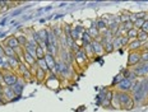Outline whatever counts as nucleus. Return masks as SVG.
I'll list each match as a JSON object with an SVG mask.
<instances>
[{"instance_id":"e433bc0d","label":"nucleus","mask_w":148,"mask_h":112,"mask_svg":"<svg viewBox=\"0 0 148 112\" xmlns=\"http://www.w3.org/2000/svg\"><path fill=\"white\" fill-rule=\"evenodd\" d=\"M140 31H143V32L148 33V20H146V22H144V23H143V26H142Z\"/></svg>"},{"instance_id":"f03ea898","label":"nucleus","mask_w":148,"mask_h":112,"mask_svg":"<svg viewBox=\"0 0 148 112\" xmlns=\"http://www.w3.org/2000/svg\"><path fill=\"white\" fill-rule=\"evenodd\" d=\"M15 73H17L21 78H23V79L26 80L27 83H33V82H36L35 78H33V74L31 73L29 68L27 66V65L24 64L23 61L19 64V66H18V69H17V71H15Z\"/></svg>"},{"instance_id":"ddd939ff","label":"nucleus","mask_w":148,"mask_h":112,"mask_svg":"<svg viewBox=\"0 0 148 112\" xmlns=\"http://www.w3.org/2000/svg\"><path fill=\"white\" fill-rule=\"evenodd\" d=\"M45 60H46V64L49 66V70L50 73H54L55 70V66H56V61H58V56L50 54V52H46L45 55Z\"/></svg>"},{"instance_id":"79ce46f5","label":"nucleus","mask_w":148,"mask_h":112,"mask_svg":"<svg viewBox=\"0 0 148 112\" xmlns=\"http://www.w3.org/2000/svg\"><path fill=\"white\" fill-rule=\"evenodd\" d=\"M3 56H5L4 55V48H3V45L0 43V57H3Z\"/></svg>"},{"instance_id":"c9c22d12","label":"nucleus","mask_w":148,"mask_h":112,"mask_svg":"<svg viewBox=\"0 0 148 112\" xmlns=\"http://www.w3.org/2000/svg\"><path fill=\"white\" fill-rule=\"evenodd\" d=\"M144 22H146L144 19H137V20H135V23H134V28H137V29H140Z\"/></svg>"},{"instance_id":"393cba45","label":"nucleus","mask_w":148,"mask_h":112,"mask_svg":"<svg viewBox=\"0 0 148 112\" xmlns=\"http://www.w3.org/2000/svg\"><path fill=\"white\" fill-rule=\"evenodd\" d=\"M124 79V73H123V70H120L118 74H116L115 76H114V79H112V82H111V85L110 87H112V88H115L118 84L121 82V80Z\"/></svg>"},{"instance_id":"2eb2a0df","label":"nucleus","mask_w":148,"mask_h":112,"mask_svg":"<svg viewBox=\"0 0 148 112\" xmlns=\"http://www.w3.org/2000/svg\"><path fill=\"white\" fill-rule=\"evenodd\" d=\"M84 27L82 26H74L72 27V32H70V37L74 40V41H79L81 40L82 35L84 33Z\"/></svg>"},{"instance_id":"f257e3e1","label":"nucleus","mask_w":148,"mask_h":112,"mask_svg":"<svg viewBox=\"0 0 148 112\" xmlns=\"http://www.w3.org/2000/svg\"><path fill=\"white\" fill-rule=\"evenodd\" d=\"M132 97H133L135 104H143L148 98V79H137L134 82V85L130 92Z\"/></svg>"},{"instance_id":"1a4fd4ad","label":"nucleus","mask_w":148,"mask_h":112,"mask_svg":"<svg viewBox=\"0 0 148 112\" xmlns=\"http://www.w3.org/2000/svg\"><path fill=\"white\" fill-rule=\"evenodd\" d=\"M3 46H8V47H10V48H13L14 51L17 50L18 47H21L19 46V42H18V40H17V37H15L14 35H12V36H8V37H5L4 40H3V42H0Z\"/></svg>"},{"instance_id":"c85d7f7f","label":"nucleus","mask_w":148,"mask_h":112,"mask_svg":"<svg viewBox=\"0 0 148 112\" xmlns=\"http://www.w3.org/2000/svg\"><path fill=\"white\" fill-rule=\"evenodd\" d=\"M83 50H84V52H86V55H87V57L89 59V61L93 60L95 54H93V50H92V46L88 45V46H86V47H83Z\"/></svg>"},{"instance_id":"4468645a","label":"nucleus","mask_w":148,"mask_h":112,"mask_svg":"<svg viewBox=\"0 0 148 112\" xmlns=\"http://www.w3.org/2000/svg\"><path fill=\"white\" fill-rule=\"evenodd\" d=\"M3 96H4V98L7 99L8 102H13V101H17V99H19V97H17L15 96V93L13 92V89H12V87H4V89H3Z\"/></svg>"},{"instance_id":"6e6552de","label":"nucleus","mask_w":148,"mask_h":112,"mask_svg":"<svg viewBox=\"0 0 148 112\" xmlns=\"http://www.w3.org/2000/svg\"><path fill=\"white\" fill-rule=\"evenodd\" d=\"M138 64H140V51L129 52L128 61H126V68H134Z\"/></svg>"},{"instance_id":"9d476101","label":"nucleus","mask_w":148,"mask_h":112,"mask_svg":"<svg viewBox=\"0 0 148 112\" xmlns=\"http://www.w3.org/2000/svg\"><path fill=\"white\" fill-rule=\"evenodd\" d=\"M26 84H27L26 80H24L23 78L19 76V79L17 80V83L12 85V89H13V92L15 93V96H17V97H21V96H22V93H23V91H24V87H26Z\"/></svg>"},{"instance_id":"473e14b6","label":"nucleus","mask_w":148,"mask_h":112,"mask_svg":"<svg viewBox=\"0 0 148 112\" xmlns=\"http://www.w3.org/2000/svg\"><path fill=\"white\" fill-rule=\"evenodd\" d=\"M135 106H137V104H135L134 99H133V98H132V99H130V101H129V102H128V103H126V106H125V107H124V108H123V110H125V111H130V110H133V108L135 107Z\"/></svg>"},{"instance_id":"f704fd0d","label":"nucleus","mask_w":148,"mask_h":112,"mask_svg":"<svg viewBox=\"0 0 148 112\" xmlns=\"http://www.w3.org/2000/svg\"><path fill=\"white\" fill-rule=\"evenodd\" d=\"M121 26L125 28V31H126V32H128V31H130V29H133V28H134V24L132 23L130 20H129V22H126V23H123Z\"/></svg>"},{"instance_id":"c756f323","label":"nucleus","mask_w":148,"mask_h":112,"mask_svg":"<svg viewBox=\"0 0 148 112\" xmlns=\"http://www.w3.org/2000/svg\"><path fill=\"white\" fill-rule=\"evenodd\" d=\"M138 31H139V29H137V28H133V29L128 31V33H126V37H128L129 41H133V40H137Z\"/></svg>"},{"instance_id":"7c9ffc66","label":"nucleus","mask_w":148,"mask_h":112,"mask_svg":"<svg viewBox=\"0 0 148 112\" xmlns=\"http://www.w3.org/2000/svg\"><path fill=\"white\" fill-rule=\"evenodd\" d=\"M3 48H4L5 57H14V56H17V54H15V51H14L13 48L8 47V46H3Z\"/></svg>"},{"instance_id":"b1692460","label":"nucleus","mask_w":148,"mask_h":112,"mask_svg":"<svg viewBox=\"0 0 148 112\" xmlns=\"http://www.w3.org/2000/svg\"><path fill=\"white\" fill-rule=\"evenodd\" d=\"M111 108L121 110V107H120V102H119V94L115 89H114V94H112V98H111Z\"/></svg>"},{"instance_id":"2f4dec72","label":"nucleus","mask_w":148,"mask_h":112,"mask_svg":"<svg viewBox=\"0 0 148 112\" xmlns=\"http://www.w3.org/2000/svg\"><path fill=\"white\" fill-rule=\"evenodd\" d=\"M137 40L139 42H147L148 41V33H146V32H143V31H138V36H137Z\"/></svg>"},{"instance_id":"7ed1b4c3","label":"nucleus","mask_w":148,"mask_h":112,"mask_svg":"<svg viewBox=\"0 0 148 112\" xmlns=\"http://www.w3.org/2000/svg\"><path fill=\"white\" fill-rule=\"evenodd\" d=\"M89 63H91V61H89V59L87 57V55H86L83 48L78 50V51L74 54V64H77V66H79L81 69H84Z\"/></svg>"},{"instance_id":"a19ab883","label":"nucleus","mask_w":148,"mask_h":112,"mask_svg":"<svg viewBox=\"0 0 148 112\" xmlns=\"http://www.w3.org/2000/svg\"><path fill=\"white\" fill-rule=\"evenodd\" d=\"M5 63V56H3V57H0V70H1L3 68V64Z\"/></svg>"},{"instance_id":"72a5a7b5","label":"nucleus","mask_w":148,"mask_h":112,"mask_svg":"<svg viewBox=\"0 0 148 112\" xmlns=\"http://www.w3.org/2000/svg\"><path fill=\"white\" fill-rule=\"evenodd\" d=\"M140 63H148V51H140Z\"/></svg>"},{"instance_id":"ea45409f","label":"nucleus","mask_w":148,"mask_h":112,"mask_svg":"<svg viewBox=\"0 0 148 112\" xmlns=\"http://www.w3.org/2000/svg\"><path fill=\"white\" fill-rule=\"evenodd\" d=\"M7 103H8V101L4 98V96L0 94V104H7Z\"/></svg>"},{"instance_id":"aec40b11","label":"nucleus","mask_w":148,"mask_h":112,"mask_svg":"<svg viewBox=\"0 0 148 112\" xmlns=\"http://www.w3.org/2000/svg\"><path fill=\"white\" fill-rule=\"evenodd\" d=\"M86 32L89 35V37H91L92 40H97L98 37H100V32H98V29L96 28V24H95V22L92 23V26H89L87 29H86Z\"/></svg>"},{"instance_id":"bb28decb","label":"nucleus","mask_w":148,"mask_h":112,"mask_svg":"<svg viewBox=\"0 0 148 112\" xmlns=\"http://www.w3.org/2000/svg\"><path fill=\"white\" fill-rule=\"evenodd\" d=\"M119 18H120V23H126V22H129V19H130V12L125 10L123 12V13L119 14Z\"/></svg>"},{"instance_id":"20e7f679","label":"nucleus","mask_w":148,"mask_h":112,"mask_svg":"<svg viewBox=\"0 0 148 112\" xmlns=\"http://www.w3.org/2000/svg\"><path fill=\"white\" fill-rule=\"evenodd\" d=\"M45 85L47 87V88L55 89V91H56V89H59V87H61V79L56 75V74L49 73L47 78H46V80H45Z\"/></svg>"},{"instance_id":"f8f14e48","label":"nucleus","mask_w":148,"mask_h":112,"mask_svg":"<svg viewBox=\"0 0 148 112\" xmlns=\"http://www.w3.org/2000/svg\"><path fill=\"white\" fill-rule=\"evenodd\" d=\"M91 46H92V50H93L95 56H97V57H102V56L105 55L103 45L98 41V40H93V41L91 42Z\"/></svg>"},{"instance_id":"a211bd4d","label":"nucleus","mask_w":148,"mask_h":112,"mask_svg":"<svg viewBox=\"0 0 148 112\" xmlns=\"http://www.w3.org/2000/svg\"><path fill=\"white\" fill-rule=\"evenodd\" d=\"M36 61H37V59L35 57V56H32L31 54H28L27 51L23 52V63L26 64L28 68H32L33 65H36Z\"/></svg>"},{"instance_id":"9b49d317","label":"nucleus","mask_w":148,"mask_h":112,"mask_svg":"<svg viewBox=\"0 0 148 112\" xmlns=\"http://www.w3.org/2000/svg\"><path fill=\"white\" fill-rule=\"evenodd\" d=\"M128 43H129L128 37H114V38H112V45H114L115 51H116V50L126 48Z\"/></svg>"},{"instance_id":"37998d69","label":"nucleus","mask_w":148,"mask_h":112,"mask_svg":"<svg viewBox=\"0 0 148 112\" xmlns=\"http://www.w3.org/2000/svg\"><path fill=\"white\" fill-rule=\"evenodd\" d=\"M3 89H4V85L0 83V94H3Z\"/></svg>"},{"instance_id":"58836bf2","label":"nucleus","mask_w":148,"mask_h":112,"mask_svg":"<svg viewBox=\"0 0 148 112\" xmlns=\"http://www.w3.org/2000/svg\"><path fill=\"white\" fill-rule=\"evenodd\" d=\"M132 22V23H135V20H137V15H135V13H130V19H129Z\"/></svg>"},{"instance_id":"39448f33","label":"nucleus","mask_w":148,"mask_h":112,"mask_svg":"<svg viewBox=\"0 0 148 112\" xmlns=\"http://www.w3.org/2000/svg\"><path fill=\"white\" fill-rule=\"evenodd\" d=\"M18 79H19V75H18L15 71H13V70L3 71V80H4V85L12 87L13 84L17 83Z\"/></svg>"},{"instance_id":"4c0bfd02","label":"nucleus","mask_w":148,"mask_h":112,"mask_svg":"<svg viewBox=\"0 0 148 112\" xmlns=\"http://www.w3.org/2000/svg\"><path fill=\"white\" fill-rule=\"evenodd\" d=\"M140 51H148V41L147 42H143L142 43V47H140Z\"/></svg>"},{"instance_id":"412c9836","label":"nucleus","mask_w":148,"mask_h":112,"mask_svg":"<svg viewBox=\"0 0 148 112\" xmlns=\"http://www.w3.org/2000/svg\"><path fill=\"white\" fill-rule=\"evenodd\" d=\"M5 59H7V61L9 63V65H10V68H12V70L13 71H17L19 64L22 63V60H21L18 56H14V57H5Z\"/></svg>"},{"instance_id":"cd10ccee","label":"nucleus","mask_w":148,"mask_h":112,"mask_svg":"<svg viewBox=\"0 0 148 112\" xmlns=\"http://www.w3.org/2000/svg\"><path fill=\"white\" fill-rule=\"evenodd\" d=\"M45 55H46V50L44 47H41V46H37V47H36V59H37V60L44 59Z\"/></svg>"},{"instance_id":"5701e85b","label":"nucleus","mask_w":148,"mask_h":112,"mask_svg":"<svg viewBox=\"0 0 148 112\" xmlns=\"http://www.w3.org/2000/svg\"><path fill=\"white\" fill-rule=\"evenodd\" d=\"M14 36L17 37L21 47H24V46L27 45V42H28V36H27L24 32H19V33H17V35H14Z\"/></svg>"},{"instance_id":"f3484780","label":"nucleus","mask_w":148,"mask_h":112,"mask_svg":"<svg viewBox=\"0 0 148 112\" xmlns=\"http://www.w3.org/2000/svg\"><path fill=\"white\" fill-rule=\"evenodd\" d=\"M119 94V102H120V107H121V110L126 106V103H128L129 101H130L132 98V94L130 93H126V92H118Z\"/></svg>"},{"instance_id":"6ab92c4d","label":"nucleus","mask_w":148,"mask_h":112,"mask_svg":"<svg viewBox=\"0 0 148 112\" xmlns=\"http://www.w3.org/2000/svg\"><path fill=\"white\" fill-rule=\"evenodd\" d=\"M95 24H96V28L98 29L100 35L101 33H103L107 29V22H106L105 18H97V19L95 20Z\"/></svg>"},{"instance_id":"423d86ee","label":"nucleus","mask_w":148,"mask_h":112,"mask_svg":"<svg viewBox=\"0 0 148 112\" xmlns=\"http://www.w3.org/2000/svg\"><path fill=\"white\" fill-rule=\"evenodd\" d=\"M134 71L137 79H143V78H148V63H140L137 66L132 68Z\"/></svg>"},{"instance_id":"dca6fc26","label":"nucleus","mask_w":148,"mask_h":112,"mask_svg":"<svg viewBox=\"0 0 148 112\" xmlns=\"http://www.w3.org/2000/svg\"><path fill=\"white\" fill-rule=\"evenodd\" d=\"M47 74L49 73H46V71H44L42 69L37 68L36 71H35V74H33V78H35V80L38 84H42V83H45L46 78H47Z\"/></svg>"},{"instance_id":"c03bdc74","label":"nucleus","mask_w":148,"mask_h":112,"mask_svg":"<svg viewBox=\"0 0 148 112\" xmlns=\"http://www.w3.org/2000/svg\"><path fill=\"white\" fill-rule=\"evenodd\" d=\"M147 79H148V78H147Z\"/></svg>"},{"instance_id":"a878e982","label":"nucleus","mask_w":148,"mask_h":112,"mask_svg":"<svg viewBox=\"0 0 148 112\" xmlns=\"http://www.w3.org/2000/svg\"><path fill=\"white\" fill-rule=\"evenodd\" d=\"M36 65H37V68H40V69H42L44 71H46V73H50V70H49L47 64H46L45 57H44V59H40V60H37V61H36Z\"/></svg>"},{"instance_id":"0eeeda50","label":"nucleus","mask_w":148,"mask_h":112,"mask_svg":"<svg viewBox=\"0 0 148 112\" xmlns=\"http://www.w3.org/2000/svg\"><path fill=\"white\" fill-rule=\"evenodd\" d=\"M134 85V82L130 79H126V78H124V79L120 82L118 85L115 87V91L116 92H126V93H130L132 92V88H133Z\"/></svg>"},{"instance_id":"4be33fe9","label":"nucleus","mask_w":148,"mask_h":112,"mask_svg":"<svg viewBox=\"0 0 148 112\" xmlns=\"http://www.w3.org/2000/svg\"><path fill=\"white\" fill-rule=\"evenodd\" d=\"M140 47H142V42H139L138 40H133V41H129L128 46H126V48H128V51H129V52L140 51Z\"/></svg>"}]
</instances>
